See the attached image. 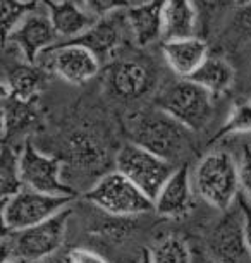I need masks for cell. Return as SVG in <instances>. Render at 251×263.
<instances>
[{
    "label": "cell",
    "instance_id": "obj_22",
    "mask_svg": "<svg viewBox=\"0 0 251 263\" xmlns=\"http://www.w3.org/2000/svg\"><path fill=\"white\" fill-rule=\"evenodd\" d=\"M38 0L24 2V0H2V33L4 38H9V34L14 31V28L21 23V19L31 12L38 6Z\"/></svg>",
    "mask_w": 251,
    "mask_h": 263
},
{
    "label": "cell",
    "instance_id": "obj_10",
    "mask_svg": "<svg viewBox=\"0 0 251 263\" xmlns=\"http://www.w3.org/2000/svg\"><path fill=\"white\" fill-rule=\"evenodd\" d=\"M7 40L21 48L29 64L36 62L40 53L57 40V33L53 29L45 2H40L31 12H28Z\"/></svg>",
    "mask_w": 251,
    "mask_h": 263
},
{
    "label": "cell",
    "instance_id": "obj_19",
    "mask_svg": "<svg viewBox=\"0 0 251 263\" xmlns=\"http://www.w3.org/2000/svg\"><path fill=\"white\" fill-rule=\"evenodd\" d=\"M191 81L198 83L205 90H208L211 95H219L230 86L234 79V71L225 61L220 59H206L198 71L193 76L188 78Z\"/></svg>",
    "mask_w": 251,
    "mask_h": 263
},
{
    "label": "cell",
    "instance_id": "obj_16",
    "mask_svg": "<svg viewBox=\"0 0 251 263\" xmlns=\"http://www.w3.org/2000/svg\"><path fill=\"white\" fill-rule=\"evenodd\" d=\"M198 11L193 0H165L162 9V38L164 42L195 36Z\"/></svg>",
    "mask_w": 251,
    "mask_h": 263
},
{
    "label": "cell",
    "instance_id": "obj_17",
    "mask_svg": "<svg viewBox=\"0 0 251 263\" xmlns=\"http://www.w3.org/2000/svg\"><path fill=\"white\" fill-rule=\"evenodd\" d=\"M165 0H150L126 9L127 26L134 34L138 45L145 47L162 38V9Z\"/></svg>",
    "mask_w": 251,
    "mask_h": 263
},
{
    "label": "cell",
    "instance_id": "obj_28",
    "mask_svg": "<svg viewBox=\"0 0 251 263\" xmlns=\"http://www.w3.org/2000/svg\"><path fill=\"white\" fill-rule=\"evenodd\" d=\"M72 263H110L105 256L98 255L96 251L86 250V248H72L69 251Z\"/></svg>",
    "mask_w": 251,
    "mask_h": 263
},
{
    "label": "cell",
    "instance_id": "obj_1",
    "mask_svg": "<svg viewBox=\"0 0 251 263\" xmlns=\"http://www.w3.org/2000/svg\"><path fill=\"white\" fill-rule=\"evenodd\" d=\"M195 193L206 205L230 210L241 196L238 160L229 152H211L201 158L193 174Z\"/></svg>",
    "mask_w": 251,
    "mask_h": 263
},
{
    "label": "cell",
    "instance_id": "obj_7",
    "mask_svg": "<svg viewBox=\"0 0 251 263\" xmlns=\"http://www.w3.org/2000/svg\"><path fill=\"white\" fill-rule=\"evenodd\" d=\"M211 93L191 79H179L159 98V108L189 131H200L211 117Z\"/></svg>",
    "mask_w": 251,
    "mask_h": 263
},
{
    "label": "cell",
    "instance_id": "obj_13",
    "mask_svg": "<svg viewBox=\"0 0 251 263\" xmlns=\"http://www.w3.org/2000/svg\"><path fill=\"white\" fill-rule=\"evenodd\" d=\"M50 14L53 29L61 38H80L88 29L95 26L98 19L86 11L85 7L76 4L74 0H43Z\"/></svg>",
    "mask_w": 251,
    "mask_h": 263
},
{
    "label": "cell",
    "instance_id": "obj_21",
    "mask_svg": "<svg viewBox=\"0 0 251 263\" xmlns=\"http://www.w3.org/2000/svg\"><path fill=\"white\" fill-rule=\"evenodd\" d=\"M0 184H2V200H9L12 195L23 190L21 176H19V155L11 148H4L2 167H0Z\"/></svg>",
    "mask_w": 251,
    "mask_h": 263
},
{
    "label": "cell",
    "instance_id": "obj_14",
    "mask_svg": "<svg viewBox=\"0 0 251 263\" xmlns=\"http://www.w3.org/2000/svg\"><path fill=\"white\" fill-rule=\"evenodd\" d=\"M127 23L126 17V9L124 11L114 12L110 16H105L98 19L95 26L90 28L85 34H81L80 38L71 40L69 43H78L83 45L95 53L100 59L107 57L114 48L119 45L122 38V24Z\"/></svg>",
    "mask_w": 251,
    "mask_h": 263
},
{
    "label": "cell",
    "instance_id": "obj_31",
    "mask_svg": "<svg viewBox=\"0 0 251 263\" xmlns=\"http://www.w3.org/2000/svg\"><path fill=\"white\" fill-rule=\"evenodd\" d=\"M234 2H236V6H239V7L251 6V0H234Z\"/></svg>",
    "mask_w": 251,
    "mask_h": 263
},
{
    "label": "cell",
    "instance_id": "obj_5",
    "mask_svg": "<svg viewBox=\"0 0 251 263\" xmlns=\"http://www.w3.org/2000/svg\"><path fill=\"white\" fill-rule=\"evenodd\" d=\"M74 198L71 196H57L47 195L23 187L16 195L4 201L2 208V222L6 232H17L29 229L33 226L43 224L48 218L55 217L57 213L69 208Z\"/></svg>",
    "mask_w": 251,
    "mask_h": 263
},
{
    "label": "cell",
    "instance_id": "obj_15",
    "mask_svg": "<svg viewBox=\"0 0 251 263\" xmlns=\"http://www.w3.org/2000/svg\"><path fill=\"white\" fill-rule=\"evenodd\" d=\"M164 57L177 76L188 79L206 61V43L201 38L191 36L164 43Z\"/></svg>",
    "mask_w": 251,
    "mask_h": 263
},
{
    "label": "cell",
    "instance_id": "obj_6",
    "mask_svg": "<svg viewBox=\"0 0 251 263\" xmlns=\"http://www.w3.org/2000/svg\"><path fill=\"white\" fill-rule=\"evenodd\" d=\"M115 165V171L126 176L151 200H155L165 182L179 167L136 143H127L124 148H121V152L117 153Z\"/></svg>",
    "mask_w": 251,
    "mask_h": 263
},
{
    "label": "cell",
    "instance_id": "obj_30",
    "mask_svg": "<svg viewBox=\"0 0 251 263\" xmlns=\"http://www.w3.org/2000/svg\"><path fill=\"white\" fill-rule=\"evenodd\" d=\"M34 263H72V260H71V255H69V253H66V255H64V253H57V255L43 258V260H38Z\"/></svg>",
    "mask_w": 251,
    "mask_h": 263
},
{
    "label": "cell",
    "instance_id": "obj_18",
    "mask_svg": "<svg viewBox=\"0 0 251 263\" xmlns=\"http://www.w3.org/2000/svg\"><path fill=\"white\" fill-rule=\"evenodd\" d=\"M112 88L117 95L124 98H138L150 88V71L143 64L126 61L117 64L110 78Z\"/></svg>",
    "mask_w": 251,
    "mask_h": 263
},
{
    "label": "cell",
    "instance_id": "obj_11",
    "mask_svg": "<svg viewBox=\"0 0 251 263\" xmlns=\"http://www.w3.org/2000/svg\"><path fill=\"white\" fill-rule=\"evenodd\" d=\"M45 52H48V66L52 71L67 83L83 84L100 71V59L90 48L78 43H66Z\"/></svg>",
    "mask_w": 251,
    "mask_h": 263
},
{
    "label": "cell",
    "instance_id": "obj_24",
    "mask_svg": "<svg viewBox=\"0 0 251 263\" xmlns=\"http://www.w3.org/2000/svg\"><path fill=\"white\" fill-rule=\"evenodd\" d=\"M81 4L96 19H102L117 11H124V9L131 7L129 0H81Z\"/></svg>",
    "mask_w": 251,
    "mask_h": 263
},
{
    "label": "cell",
    "instance_id": "obj_12",
    "mask_svg": "<svg viewBox=\"0 0 251 263\" xmlns=\"http://www.w3.org/2000/svg\"><path fill=\"white\" fill-rule=\"evenodd\" d=\"M195 195L193 176L189 174L188 163H183L176 168V172L153 200L155 213L165 218L186 217L193 208Z\"/></svg>",
    "mask_w": 251,
    "mask_h": 263
},
{
    "label": "cell",
    "instance_id": "obj_3",
    "mask_svg": "<svg viewBox=\"0 0 251 263\" xmlns=\"http://www.w3.org/2000/svg\"><path fill=\"white\" fill-rule=\"evenodd\" d=\"M189 135L188 127L162 108H157L138 117L132 129V143L177 165V160L189 148Z\"/></svg>",
    "mask_w": 251,
    "mask_h": 263
},
{
    "label": "cell",
    "instance_id": "obj_34",
    "mask_svg": "<svg viewBox=\"0 0 251 263\" xmlns=\"http://www.w3.org/2000/svg\"><path fill=\"white\" fill-rule=\"evenodd\" d=\"M50 2H57V0H50Z\"/></svg>",
    "mask_w": 251,
    "mask_h": 263
},
{
    "label": "cell",
    "instance_id": "obj_32",
    "mask_svg": "<svg viewBox=\"0 0 251 263\" xmlns=\"http://www.w3.org/2000/svg\"><path fill=\"white\" fill-rule=\"evenodd\" d=\"M141 263H151V260H150V253H148V250H146L145 253H143Z\"/></svg>",
    "mask_w": 251,
    "mask_h": 263
},
{
    "label": "cell",
    "instance_id": "obj_27",
    "mask_svg": "<svg viewBox=\"0 0 251 263\" xmlns=\"http://www.w3.org/2000/svg\"><path fill=\"white\" fill-rule=\"evenodd\" d=\"M193 4L198 12H208L210 16H214V14L224 12L236 2L234 0H193Z\"/></svg>",
    "mask_w": 251,
    "mask_h": 263
},
{
    "label": "cell",
    "instance_id": "obj_26",
    "mask_svg": "<svg viewBox=\"0 0 251 263\" xmlns=\"http://www.w3.org/2000/svg\"><path fill=\"white\" fill-rule=\"evenodd\" d=\"M239 167V182H241V195L251 201V146L243 148L241 157L238 160Z\"/></svg>",
    "mask_w": 251,
    "mask_h": 263
},
{
    "label": "cell",
    "instance_id": "obj_9",
    "mask_svg": "<svg viewBox=\"0 0 251 263\" xmlns=\"http://www.w3.org/2000/svg\"><path fill=\"white\" fill-rule=\"evenodd\" d=\"M210 255L217 263H251V250L244 229V215L239 203L225 212V217L208 236Z\"/></svg>",
    "mask_w": 251,
    "mask_h": 263
},
{
    "label": "cell",
    "instance_id": "obj_29",
    "mask_svg": "<svg viewBox=\"0 0 251 263\" xmlns=\"http://www.w3.org/2000/svg\"><path fill=\"white\" fill-rule=\"evenodd\" d=\"M239 206L243 210V215H244V229H246V237H248V245H249V250H251V201L246 200V198L241 195L239 196Z\"/></svg>",
    "mask_w": 251,
    "mask_h": 263
},
{
    "label": "cell",
    "instance_id": "obj_33",
    "mask_svg": "<svg viewBox=\"0 0 251 263\" xmlns=\"http://www.w3.org/2000/svg\"><path fill=\"white\" fill-rule=\"evenodd\" d=\"M4 263H24L21 260H9V261H4Z\"/></svg>",
    "mask_w": 251,
    "mask_h": 263
},
{
    "label": "cell",
    "instance_id": "obj_20",
    "mask_svg": "<svg viewBox=\"0 0 251 263\" xmlns=\"http://www.w3.org/2000/svg\"><path fill=\"white\" fill-rule=\"evenodd\" d=\"M151 263H191L188 245L177 236H167L148 250Z\"/></svg>",
    "mask_w": 251,
    "mask_h": 263
},
{
    "label": "cell",
    "instance_id": "obj_23",
    "mask_svg": "<svg viewBox=\"0 0 251 263\" xmlns=\"http://www.w3.org/2000/svg\"><path fill=\"white\" fill-rule=\"evenodd\" d=\"M36 83H38V76L34 74L31 67H19L12 72V79H11L12 93H16V97L23 98V100H26L34 91Z\"/></svg>",
    "mask_w": 251,
    "mask_h": 263
},
{
    "label": "cell",
    "instance_id": "obj_2",
    "mask_svg": "<svg viewBox=\"0 0 251 263\" xmlns=\"http://www.w3.org/2000/svg\"><path fill=\"white\" fill-rule=\"evenodd\" d=\"M69 217H71V208H66L43 224L17 232H6L2 241V263L9 260L34 263L57 255L66 241Z\"/></svg>",
    "mask_w": 251,
    "mask_h": 263
},
{
    "label": "cell",
    "instance_id": "obj_35",
    "mask_svg": "<svg viewBox=\"0 0 251 263\" xmlns=\"http://www.w3.org/2000/svg\"><path fill=\"white\" fill-rule=\"evenodd\" d=\"M129 2H134V0H129Z\"/></svg>",
    "mask_w": 251,
    "mask_h": 263
},
{
    "label": "cell",
    "instance_id": "obj_8",
    "mask_svg": "<svg viewBox=\"0 0 251 263\" xmlns=\"http://www.w3.org/2000/svg\"><path fill=\"white\" fill-rule=\"evenodd\" d=\"M19 176L23 187L57 196H71L76 193L62 181V165L57 158L48 157L31 143H26L19 153Z\"/></svg>",
    "mask_w": 251,
    "mask_h": 263
},
{
    "label": "cell",
    "instance_id": "obj_4",
    "mask_svg": "<svg viewBox=\"0 0 251 263\" xmlns=\"http://www.w3.org/2000/svg\"><path fill=\"white\" fill-rule=\"evenodd\" d=\"M85 198L91 205L114 217H138L155 212L153 200L134 186L119 171L102 176Z\"/></svg>",
    "mask_w": 251,
    "mask_h": 263
},
{
    "label": "cell",
    "instance_id": "obj_25",
    "mask_svg": "<svg viewBox=\"0 0 251 263\" xmlns=\"http://www.w3.org/2000/svg\"><path fill=\"white\" fill-rule=\"evenodd\" d=\"M222 133H251V103H241L236 107Z\"/></svg>",
    "mask_w": 251,
    "mask_h": 263
}]
</instances>
